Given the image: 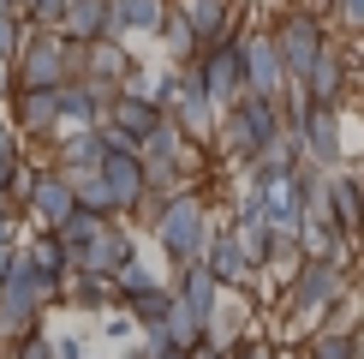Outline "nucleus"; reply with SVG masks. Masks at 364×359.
I'll return each mask as SVG.
<instances>
[{
  "label": "nucleus",
  "mask_w": 364,
  "mask_h": 359,
  "mask_svg": "<svg viewBox=\"0 0 364 359\" xmlns=\"http://www.w3.org/2000/svg\"><path fill=\"white\" fill-rule=\"evenodd\" d=\"M281 132H287L281 102H269V96H239L233 108L215 114V144H221L233 162H245V168L263 156L269 144H281Z\"/></svg>",
  "instance_id": "obj_1"
},
{
  "label": "nucleus",
  "mask_w": 364,
  "mask_h": 359,
  "mask_svg": "<svg viewBox=\"0 0 364 359\" xmlns=\"http://www.w3.org/2000/svg\"><path fill=\"white\" fill-rule=\"evenodd\" d=\"M149 222H156V246L173 258V269L179 264H197L203 246H209V234H215V228H209V198H203V192H186V198L161 204Z\"/></svg>",
  "instance_id": "obj_2"
},
{
  "label": "nucleus",
  "mask_w": 364,
  "mask_h": 359,
  "mask_svg": "<svg viewBox=\"0 0 364 359\" xmlns=\"http://www.w3.org/2000/svg\"><path fill=\"white\" fill-rule=\"evenodd\" d=\"M269 42H275V54H281V72H287V78H305V72H311V60L328 48L323 19H316V12H305V6L281 12V19L269 24Z\"/></svg>",
  "instance_id": "obj_3"
},
{
  "label": "nucleus",
  "mask_w": 364,
  "mask_h": 359,
  "mask_svg": "<svg viewBox=\"0 0 364 359\" xmlns=\"http://www.w3.org/2000/svg\"><path fill=\"white\" fill-rule=\"evenodd\" d=\"M66 84V42L54 30H24L12 54V90H60Z\"/></svg>",
  "instance_id": "obj_4"
},
{
  "label": "nucleus",
  "mask_w": 364,
  "mask_h": 359,
  "mask_svg": "<svg viewBox=\"0 0 364 359\" xmlns=\"http://www.w3.org/2000/svg\"><path fill=\"white\" fill-rule=\"evenodd\" d=\"M173 12L186 19L197 54H203V48H227V42H239V30H245L239 0H186V6H173Z\"/></svg>",
  "instance_id": "obj_5"
},
{
  "label": "nucleus",
  "mask_w": 364,
  "mask_h": 359,
  "mask_svg": "<svg viewBox=\"0 0 364 359\" xmlns=\"http://www.w3.org/2000/svg\"><path fill=\"white\" fill-rule=\"evenodd\" d=\"M191 78L197 90L209 96V108H233L239 96H245V72H239V42H227V48H203L191 60Z\"/></svg>",
  "instance_id": "obj_6"
},
{
  "label": "nucleus",
  "mask_w": 364,
  "mask_h": 359,
  "mask_svg": "<svg viewBox=\"0 0 364 359\" xmlns=\"http://www.w3.org/2000/svg\"><path fill=\"white\" fill-rule=\"evenodd\" d=\"M239 72H245V96H281L287 72H281V54L269 42V30H239Z\"/></svg>",
  "instance_id": "obj_7"
},
{
  "label": "nucleus",
  "mask_w": 364,
  "mask_h": 359,
  "mask_svg": "<svg viewBox=\"0 0 364 359\" xmlns=\"http://www.w3.org/2000/svg\"><path fill=\"white\" fill-rule=\"evenodd\" d=\"M299 84H305V102H311V108H341L346 90H353V60L328 42V48L311 60V72H305Z\"/></svg>",
  "instance_id": "obj_8"
},
{
  "label": "nucleus",
  "mask_w": 364,
  "mask_h": 359,
  "mask_svg": "<svg viewBox=\"0 0 364 359\" xmlns=\"http://www.w3.org/2000/svg\"><path fill=\"white\" fill-rule=\"evenodd\" d=\"M132 258H138V251H132V234L119 228V222H102V228L78 246V269H72V276H114V269L132 264Z\"/></svg>",
  "instance_id": "obj_9"
},
{
  "label": "nucleus",
  "mask_w": 364,
  "mask_h": 359,
  "mask_svg": "<svg viewBox=\"0 0 364 359\" xmlns=\"http://www.w3.org/2000/svg\"><path fill=\"white\" fill-rule=\"evenodd\" d=\"M18 216H36L42 234H54L60 222L72 216V180L60 174V168H36V186H30V198H24Z\"/></svg>",
  "instance_id": "obj_10"
},
{
  "label": "nucleus",
  "mask_w": 364,
  "mask_h": 359,
  "mask_svg": "<svg viewBox=\"0 0 364 359\" xmlns=\"http://www.w3.org/2000/svg\"><path fill=\"white\" fill-rule=\"evenodd\" d=\"M328 228L341 239L364 234V174H328Z\"/></svg>",
  "instance_id": "obj_11"
},
{
  "label": "nucleus",
  "mask_w": 364,
  "mask_h": 359,
  "mask_svg": "<svg viewBox=\"0 0 364 359\" xmlns=\"http://www.w3.org/2000/svg\"><path fill=\"white\" fill-rule=\"evenodd\" d=\"M102 192H108V204H114V216H132V209L144 204V168H138V156H102Z\"/></svg>",
  "instance_id": "obj_12"
},
{
  "label": "nucleus",
  "mask_w": 364,
  "mask_h": 359,
  "mask_svg": "<svg viewBox=\"0 0 364 359\" xmlns=\"http://www.w3.org/2000/svg\"><path fill=\"white\" fill-rule=\"evenodd\" d=\"M197 264H203L209 276L221 281V288H233V293H245L251 281H257V269L245 264V251H239L233 239H227V228H215V234H209V246H203V258H197Z\"/></svg>",
  "instance_id": "obj_13"
},
{
  "label": "nucleus",
  "mask_w": 364,
  "mask_h": 359,
  "mask_svg": "<svg viewBox=\"0 0 364 359\" xmlns=\"http://www.w3.org/2000/svg\"><path fill=\"white\" fill-rule=\"evenodd\" d=\"M54 36H60V42H78V48L102 42V36H108V0H66Z\"/></svg>",
  "instance_id": "obj_14"
},
{
  "label": "nucleus",
  "mask_w": 364,
  "mask_h": 359,
  "mask_svg": "<svg viewBox=\"0 0 364 359\" xmlns=\"http://www.w3.org/2000/svg\"><path fill=\"white\" fill-rule=\"evenodd\" d=\"M168 0H108V36H144V30H161L168 24Z\"/></svg>",
  "instance_id": "obj_15"
},
{
  "label": "nucleus",
  "mask_w": 364,
  "mask_h": 359,
  "mask_svg": "<svg viewBox=\"0 0 364 359\" xmlns=\"http://www.w3.org/2000/svg\"><path fill=\"white\" fill-rule=\"evenodd\" d=\"M54 102H60V126H54V138H72V132H90V126H102V102L90 96V84H60L54 90Z\"/></svg>",
  "instance_id": "obj_16"
},
{
  "label": "nucleus",
  "mask_w": 364,
  "mask_h": 359,
  "mask_svg": "<svg viewBox=\"0 0 364 359\" xmlns=\"http://www.w3.org/2000/svg\"><path fill=\"white\" fill-rule=\"evenodd\" d=\"M12 114H18L12 132H30V138H54V126H60L54 90H12Z\"/></svg>",
  "instance_id": "obj_17"
},
{
  "label": "nucleus",
  "mask_w": 364,
  "mask_h": 359,
  "mask_svg": "<svg viewBox=\"0 0 364 359\" xmlns=\"http://www.w3.org/2000/svg\"><path fill=\"white\" fill-rule=\"evenodd\" d=\"M173 276H179V281H173L168 293H173V299H179V306H186V311H197V318L209 323V311H215V299H221V281L209 276L203 264H179Z\"/></svg>",
  "instance_id": "obj_18"
},
{
  "label": "nucleus",
  "mask_w": 364,
  "mask_h": 359,
  "mask_svg": "<svg viewBox=\"0 0 364 359\" xmlns=\"http://www.w3.org/2000/svg\"><path fill=\"white\" fill-rule=\"evenodd\" d=\"M60 144V162L54 168L66 174V180H84V174H96L102 168V156H108V150H102V132L90 126V132H72V138H54Z\"/></svg>",
  "instance_id": "obj_19"
},
{
  "label": "nucleus",
  "mask_w": 364,
  "mask_h": 359,
  "mask_svg": "<svg viewBox=\"0 0 364 359\" xmlns=\"http://www.w3.org/2000/svg\"><path fill=\"white\" fill-rule=\"evenodd\" d=\"M299 264H305V251L293 246V234H275V239H269V251H263V264H257V269H269L275 281H293V276H299Z\"/></svg>",
  "instance_id": "obj_20"
},
{
  "label": "nucleus",
  "mask_w": 364,
  "mask_h": 359,
  "mask_svg": "<svg viewBox=\"0 0 364 359\" xmlns=\"http://www.w3.org/2000/svg\"><path fill=\"white\" fill-rule=\"evenodd\" d=\"M114 306H119V299H132V293H149V288H161V276H156V269H149L144 258H132V264H119L114 269Z\"/></svg>",
  "instance_id": "obj_21"
},
{
  "label": "nucleus",
  "mask_w": 364,
  "mask_h": 359,
  "mask_svg": "<svg viewBox=\"0 0 364 359\" xmlns=\"http://www.w3.org/2000/svg\"><path fill=\"white\" fill-rule=\"evenodd\" d=\"M60 299H78V306H96V311H108V306H114V281H108V276H66Z\"/></svg>",
  "instance_id": "obj_22"
},
{
  "label": "nucleus",
  "mask_w": 364,
  "mask_h": 359,
  "mask_svg": "<svg viewBox=\"0 0 364 359\" xmlns=\"http://www.w3.org/2000/svg\"><path fill=\"white\" fill-rule=\"evenodd\" d=\"M299 353H305V359H358V335H328V329H311Z\"/></svg>",
  "instance_id": "obj_23"
},
{
  "label": "nucleus",
  "mask_w": 364,
  "mask_h": 359,
  "mask_svg": "<svg viewBox=\"0 0 364 359\" xmlns=\"http://www.w3.org/2000/svg\"><path fill=\"white\" fill-rule=\"evenodd\" d=\"M161 42H168V54H173V66H191L197 60V42H191V30L179 12H168V24H161Z\"/></svg>",
  "instance_id": "obj_24"
},
{
  "label": "nucleus",
  "mask_w": 364,
  "mask_h": 359,
  "mask_svg": "<svg viewBox=\"0 0 364 359\" xmlns=\"http://www.w3.org/2000/svg\"><path fill=\"white\" fill-rule=\"evenodd\" d=\"M24 42V19H12V12H0V60H12Z\"/></svg>",
  "instance_id": "obj_25"
},
{
  "label": "nucleus",
  "mask_w": 364,
  "mask_h": 359,
  "mask_svg": "<svg viewBox=\"0 0 364 359\" xmlns=\"http://www.w3.org/2000/svg\"><path fill=\"white\" fill-rule=\"evenodd\" d=\"M12 359H54V341L42 335V329H36V335H24L18 348H12Z\"/></svg>",
  "instance_id": "obj_26"
},
{
  "label": "nucleus",
  "mask_w": 364,
  "mask_h": 359,
  "mask_svg": "<svg viewBox=\"0 0 364 359\" xmlns=\"http://www.w3.org/2000/svg\"><path fill=\"white\" fill-rule=\"evenodd\" d=\"M18 156H24V150H18V132H12L6 120H0V174H6V168H12Z\"/></svg>",
  "instance_id": "obj_27"
},
{
  "label": "nucleus",
  "mask_w": 364,
  "mask_h": 359,
  "mask_svg": "<svg viewBox=\"0 0 364 359\" xmlns=\"http://www.w3.org/2000/svg\"><path fill=\"white\" fill-rule=\"evenodd\" d=\"M335 12H341V24L353 36H364V0H335Z\"/></svg>",
  "instance_id": "obj_28"
},
{
  "label": "nucleus",
  "mask_w": 364,
  "mask_h": 359,
  "mask_svg": "<svg viewBox=\"0 0 364 359\" xmlns=\"http://www.w3.org/2000/svg\"><path fill=\"white\" fill-rule=\"evenodd\" d=\"M233 359H275V348H269V341H239V348H233Z\"/></svg>",
  "instance_id": "obj_29"
},
{
  "label": "nucleus",
  "mask_w": 364,
  "mask_h": 359,
  "mask_svg": "<svg viewBox=\"0 0 364 359\" xmlns=\"http://www.w3.org/2000/svg\"><path fill=\"white\" fill-rule=\"evenodd\" d=\"M54 359H84V341L78 335H60L54 341Z\"/></svg>",
  "instance_id": "obj_30"
},
{
  "label": "nucleus",
  "mask_w": 364,
  "mask_h": 359,
  "mask_svg": "<svg viewBox=\"0 0 364 359\" xmlns=\"http://www.w3.org/2000/svg\"><path fill=\"white\" fill-rule=\"evenodd\" d=\"M191 359H233V348H209V341H203V348H197Z\"/></svg>",
  "instance_id": "obj_31"
},
{
  "label": "nucleus",
  "mask_w": 364,
  "mask_h": 359,
  "mask_svg": "<svg viewBox=\"0 0 364 359\" xmlns=\"http://www.w3.org/2000/svg\"><path fill=\"white\" fill-rule=\"evenodd\" d=\"M275 359H305V353H299V348H275Z\"/></svg>",
  "instance_id": "obj_32"
},
{
  "label": "nucleus",
  "mask_w": 364,
  "mask_h": 359,
  "mask_svg": "<svg viewBox=\"0 0 364 359\" xmlns=\"http://www.w3.org/2000/svg\"><path fill=\"white\" fill-rule=\"evenodd\" d=\"M12 6H18V19H30V6H36V0H12Z\"/></svg>",
  "instance_id": "obj_33"
},
{
  "label": "nucleus",
  "mask_w": 364,
  "mask_h": 359,
  "mask_svg": "<svg viewBox=\"0 0 364 359\" xmlns=\"http://www.w3.org/2000/svg\"><path fill=\"white\" fill-rule=\"evenodd\" d=\"M358 359H364V329H358Z\"/></svg>",
  "instance_id": "obj_34"
},
{
  "label": "nucleus",
  "mask_w": 364,
  "mask_h": 359,
  "mask_svg": "<svg viewBox=\"0 0 364 359\" xmlns=\"http://www.w3.org/2000/svg\"><path fill=\"white\" fill-rule=\"evenodd\" d=\"M179 6H186V0H179Z\"/></svg>",
  "instance_id": "obj_35"
}]
</instances>
